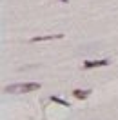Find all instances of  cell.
Masks as SVG:
<instances>
[{
    "mask_svg": "<svg viewBox=\"0 0 118 120\" xmlns=\"http://www.w3.org/2000/svg\"><path fill=\"white\" fill-rule=\"evenodd\" d=\"M40 89V84L37 82H27V84H13L7 86L4 93H13V95H22V93H31V91H38Z\"/></svg>",
    "mask_w": 118,
    "mask_h": 120,
    "instance_id": "6da1fadb",
    "label": "cell"
},
{
    "mask_svg": "<svg viewBox=\"0 0 118 120\" xmlns=\"http://www.w3.org/2000/svg\"><path fill=\"white\" fill-rule=\"evenodd\" d=\"M109 64V60H87V62H84V69H93V68H103V66H107Z\"/></svg>",
    "mask_w": 118,
    "mask_h": 120,
    "instance_id": "7a4b0ae2",
    "label": "cell"
},
{
    "mask_svg": "<svg viewBox=\"0 0 118 120\" xmlns=\"http://www.w3.org/2000/svg\"><path fill=\"white\" fill-rule=\"evenodd\" d=\"M91 93H93L91 89H74V91H73V97L78 98V100H85Z\"/></svg>",
    "mask_w": 118,
    "mask_h": 120,
    "instance_id": "3957f363",
    "label": "cell"
},
{
    "mask_svg": "<svg viewBox=\"0 0 118 120\" xmlns=\"http://www.w3.org/2000/svg\"><path fill=\"white\" fill-rule=\"evenodd\" d=\"M53 38H62V35H44V37H35L31 42H44V40H53Z\"/></svg>",
    "mask_w": 118,
    "mask_h": 120,
    "instance_id": "277c9868",
    "label": "cell"
},
{
    "mask_svg": "<svg viewBox=\"0 0 118 120\" xmlns=\"http://www.w3.org/2000/svg\"><path fill=\"white\" fill-rule=\"evenodd\" d=\"M51 102H56V104H62V105H66V107H69V104H67L66 100H62L58 97H51Z\"/></svg>",
    "mask_w": 118,
    "mask_h": 120,
    "instance_id": "5b68a950",
    "label": "cell"
},
{
    "mask_svg": "<svg viewBox=\"0 0 118 120\" xmlns=\"http://www.w3.org/2000/svg\"><path fill=\"white\" fill-rule=\"evenodd\" d=\"M60 2H67V0H60Z\"/></svg>",
    "mask_w": 118,
    "mask_h": 120,
    "instance_id": "8992f818",
    "label": "cell"
}]
</instances>
